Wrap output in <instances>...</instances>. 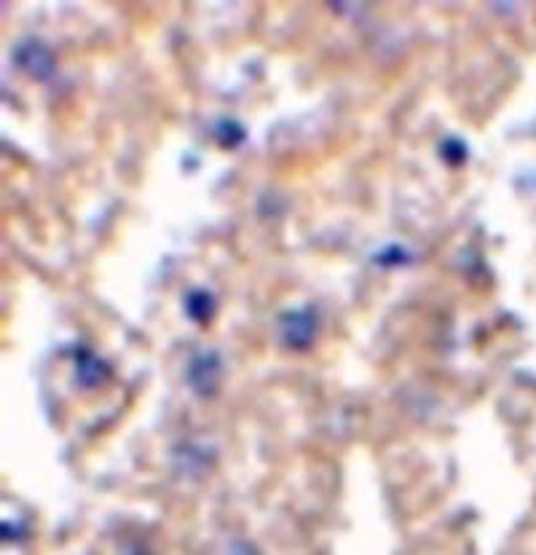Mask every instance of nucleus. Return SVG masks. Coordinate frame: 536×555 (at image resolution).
Here are the masks:
<instances>
[{
    "label": "nucleus",
    "mask_w": 536,
    "mask_h": 555,
    "mask_svg": "<svg viewBox=\"0 0 536 555\" xmlns=\"http://www.w3.org/2000/svg\"><path fill=\"white\" fill-rule=\"evenodd\" d=\"M220 370L218 352H199L188 365V387L199 397H212L218 392Z\"/></svg>",
    "instance_id": "obj_1"
},
{
    "label": "nucleus",
    "mask_w": 536,
    "mask_h": 555,
    "mask_svg": "<svg viewBox=\"0 0 536 555\" xmlns=\"http://www.w3.org/2000/svg\"><path fill=\"white\" fill-rule=\"evenodd\" d=\"M282 341L290 349H306L317 336V314L314 309H298V312H287L282 317Z\"/></svg>",
    "instance_id": "obj_2"
},
{
    "label": "nucleus",
    "mask_w": 536,
    "mask_h": 555,
    "mask_svg": "<svg viewBox=\"0 0 536 555\" xmlns=\"http://www.w3.org/2000/svg\"><path fill=\"white\" fill-rule=\"evenodd\" d=\"M14 57H17L19 68L25 70L27 76L38 78V81H46L54 73V54L41 41L19 43Z\"/></svg>",
    "instance_id": "obj_3"
},
{
    "label": "nucleus",
    "mask_w": 536,
    "mask_h": 555,
    "mask_svg": "<svg viewBox=\"0 0 536 555\" xmlns=\"http://www.w3.org/2000/svg\"><path fill=\"white\" fill-rule=\"evenodd\" d=\"M76 373H78V381H81L84 387H92V384H97V381H102L105 376H108V368L102 365L100 357H94L92 352L81 349L76 360Z\"/></svg>",
    "instance_id": "obj_4"
},
{
    "label": "nucleus",
    "mask_w": 536,
    "mask_h": 555,
    "mask_svg": "<svg viewBox=\"0 0 536 555\" xmlns=\"http://www.w3.org/2000/svg\"><path fill=\"white\" fill-rule=\"evenodd\" d=\"M185 312L193 322H207L210 314L215 312V298L207 290H193V293L185 295Z\"/></svg>",
    "instance_id": "obj_5"
},
{
    "label": "nucleus",
    "mask_w": 536,
    "mask_h": 555,
    "mask_svg": "<svg viewBox=\"0 0 536 555\" xmlns=\"http://www.w3.org/2000/svg\"><path fill=\"white\" fill-rule=\"evenodd\" d=\"M228 555H260L258 547L252 545V542H247V539H236V542H231V547H228Z\"/></svg>",
    "instance_id": "obj_6"
},
{
    "label": "nucleus",
    "mask_w": 536,
    "mask_h": 555,
    "mask_svg": "<svg viewBox=\"0 0 536 555\" xmlns=\"http://www.w3.org/2000/svg\"><path fill=\"white\" fill-rule=\"evenodd\" d=\"M126 555H151V553H145V550H132V553H126Z\"/></svg>",
    "instance_id": "obj_7"
}]
</instances>
